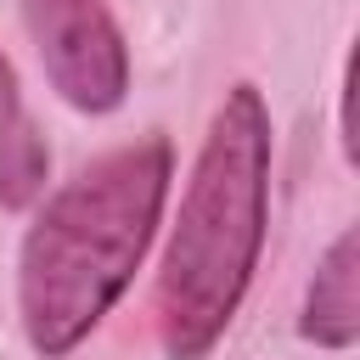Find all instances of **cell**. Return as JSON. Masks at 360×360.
<instances>
[{
  "label": "cell",
  "mask_w": 360,
  "mask_h": 360,
  "mask_svg": "<svg viewBox=\"0 0 360 360\" xmlns=\"http://www.w3.org/2000/svg\"><path fill=\"white\" fill-rule=\"evenodd\" d=\"M163 191L169 141L146 135L96 158L45 202L17 264V309L39 354H68L118 304L158 231Z\"/></svg>",
  "instance_id": "6da1fadb"
},
{
  "label": "cell",
  "mask_w": 360,
  "mask_h": 360,
  "mask_svg": "<svg viewBox=\"0 0 360 360\" xmlns=\"http://www.w3.org/2000/svg\"><path fill=\"white\" fill-rule=\"evenodd\" d=\"M264 208L270 112L253 84H236L208 124L158 276V332L174 360H202L225 338L264 248Z\"/></svg>",
  "instance_id": "7a4b0ae2"
},
{
  "label": "cell",
  "mask_w": 360,
  "mask_h": 360,
  "mask_svg": "<svg viewBox=\"0 0 360 360\" xmlns=\"http://www.w3.org/2000/svg\"><path fill=\"white\" fill-rule=\"evenodd\" d=\"M39 68L79 112H112L129 90V51L107 0H22Z\"/></svg>",
  "instance_id": "3957f363"
},
{
  "label": "cell",
  "mask_w": 360,
  "mask_h": 360,
  "mask_svg": "<svg viewBox=\"0 0 360 360\" xmlns=\"http://www.w3.org/2000/svg\"><path fill=\"white\" fill-rule=\"evenodd\" d=\"M298 332L321 349H349L360 338V292H354V231H343L326 259L315 264L309 298H304V321Z\"/></svg>",
  "instance_id": "277c9868"
},
{
  "label": "cell",
  "mask_w": 360,
  "mask_h": 360,
  "mask_svg": "<svg viewBox=\"0 0 360 360\" xmlns=\"http://www.w3.org/2000/svg\"><path fill=\"white\" fill-rule=\"evenodd\" d=\"M45 163H51V152L34 135V124L22 112H6L0 118V202L6 208L34 202L39 186H45Z\"/></svg>",
  "instance_id": "5b68a950"
},
{
  "label": "cell",
  "mask_w": 360,
  "mask_h": 360,
  "mask_svg": "<svg viewBox=\"0 0 360 360\" xmlns=\"http://www.w3.org/2000/svg\"><path fill=\"white\" fill-rule=\"evenodd\" d=\"M6 112H17V84H11V68H6V56H0V118Z\"/></svg>",
  "instance_id": "8992f818"
}]
</instances>
